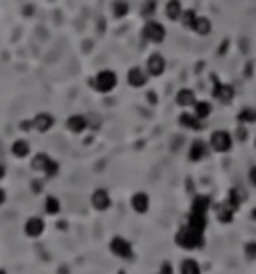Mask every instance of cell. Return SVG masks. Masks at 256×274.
<instances>
[{
  "label": "cell",
  "mask_w": 256,
  "mask_h": 274,
  "mask_svg": "<svg viewBox=\"0 0 256 274\" xmlns=\"http://www.w3.org/2000/svg\"><path fill=\"white\" fill-rule=\"evenodd\" d=\"M174 242L184 250H198V248L204 246V232H198V230H194V228H190L186 224L176 232Z\"/></svg>",
  "instance_id": "6da1fadb"
},
{
  "label": "cell",
  "mask_w": 256,
  "mask_h": 274,
  "mask_svg": "<svg viewBox=\"0 0 256 274\" xmlns=\"http://www.w3.org/2000/svg\"><path fill=\"white\" fill-rule=\"evenodd\" d=\"M116 84H118V76L114 70H100V72L94 76V80H92V86H94V90L100 92V94H108L116 88Z\"/></svg>",
  "instance_id": "7a4b0ae2"
},
{
  "label": "cell",
  "mask_w": 256,
  "mask_h": 274,
  "mask_svg": "<svg viewBox=\"0 0 256 274\" xmlns=\"http://www.w3.org/2000/svg\"><path fill=\"white\" fill-rule=\"evenodd\" d=\"M142 38L147 42H152V44H160L166 38V28L156 20H148L144 28H142Z\"/></svg>",
  "instance_id": "3957f363"
},
{
  "label": "cell",
  "mask_w": 256,
  "mask_h": 274,
  "mask_svg": "<svg viewBox=\"0 0 256 274\" xmlns=\"http://www.w3.org/2000/svg\"><path fill=\"white\" fill-rule=\"evenodd\" d=\"M232 134L226 132V130H214L210 134V148L216 150V152H230L232 148Z\"/></svg>",
  "instance_id": "277c9868"
},
{
  "label": "cell",
  "mask_w": 256,
  "mask_h": 274,
  "mask_svg": "<svg viewBox=\"0 0 256 274\" xmlns=\"http://www.w3.org/2000/svg\"><path fill=\"white\" fill-rule=\"evenodd\" d=\"M110 252L114 256H118V258H122V260H132L134 258L132 244L122 236H114L110 240Z\"/></svg>",
  "instance_id": "5b68a950"
},
{
  "label": "cell",
  "mask_w": 256,
  "mask_h": 274,
  "mask_svg": "<svg viewBox=\"0 0 256 274\" xmlns=\"http://www.w3.org/2000/svg\"><path fill=\"white\" fill-rule=\"evenodd\" d=\"M212 82H214V88H212L214 98L222 104H230L234 100V88L230 84H222L216 76H212Z\"/></svg>",
  "instance_id": "8992f818"
},
{
  "label": "cell",
  "mask_w": 256,
  "mask_h": 274,
  "mask_svg": "<svg viewBox=\"0 0 256 274\" xmlns=\"http://www.w3.org/2000/svg\"><path fill=\"white\" fill-rule=\"evenodd\" d=\"M90 204L94 210H98V212H106L110 206H112V198H110L108 190H104V188H96L90 196Z\"/></svg>",
  "instance_id": "52a82bcc"
},
{
  "label": "cell",
  "mask_w": 256,
  "mask_h": 274,
  "mask_svg": "<svg viewBox=\"0 0 256 274\" xmlns=\"http://www.w3.org/2000/svg\"><path fill=\"white\" fill-rule=\"evenodd\" d=\"M46 230V222L40 216H30L24 222V234L28 238H40Z\"/></svg>",
  "instance_id": "ba28073f"
},
{
  "label": "cell",
  "mask_w": 256,
  "mask_h": 274,
  "mask_svg": "<svg viewBox=\"0 0 256 274\" xmlns=\"http://www.w3.org/2000/svg\"><path fill=\"white\" fill-rule=\"evenodd\" d=\"M147 72L150 76H162L166 72V60L162 54L154 52V54L148 56V62H147Z\"/></svg>",
  "instance_id": "9c48e42d"
},
{
  "label": "cell",
  "mask_w": 256,
  "mask_h": 274,
  "mask_svg": "<svg viewBox=\"0 0 256 274\" xmlns=\"http://www.w3.org/2000/svg\"><path fill=\"white\" fill-rule=\"evenodd\" d=\"M52 126H54V116L48 114V112H38L36 116L32 118V130H36L40 134L52 130Z\"/></svg>",
  "instance_id": "30bf717a"
},
{
  "label": "cell",
  "mask_w": 256,
  "mask_h": 274,
  "mask_svg": "<svg viewBox=\"0 0 256 274\" xmlns=\"http://www.w3.org/2000/svg\"><path fill=\"white\" fill-rule=\"evenodd\" d=\"M208 156V144L204 140H194L188 148V160L190 162H200Z\"/></svg>",
  "instance_id": "8fae6325"
},
{
  "label": "cell",
  "mask_w": 256,
  "mask_h": 274,
  "mask_svg": "<svg viewBox=\"0 0 256 274\" xmlns=\"http://www.w3.org/2000/svg\"><path fill=\"white\" fill-rule=\"evenodd\" d=\"M216 218L222 222V224H230L232 220H234V212H236V208L230 204L228 200L220 202V204H216Z\"/></svg>",
  "instance_id": "7c38bea8"
},
{
  "label": "cell",
  "mask_w": 256,
  "mask_h": 274,
  "mask_svg": "<svg viewBox=\"0 0 256 274\" xmlns=\"http://www.w3.org/2000/svg\"><path fill=\"white\" fill-rule=\"evenodd\" d=\"M66 128L72 132V134H82L86 128H88V118L82 116V114H72L66 118Z\"/></svg>",
  "instance_id": "4fadbf2b"
},
{
  "label": "cell",
  "mask_w": 256,
  "mask_h": 274,
  "mask_svg": "<svg viewBox=\"0 0 256 274\" xmlns=\"http://www.w3.org/2000/svg\"><path fill=\"white\" fill-rule=\"evenodd\" d=\"M130 204H132V210H134V212L147 214L148 208H150V196H148L147 192H136V194H132Z\"/></svg>",
  "instance_id": "5bb4252c"
},
{
  "label": "cell",
  "mask_w": 256,
  "mask_h": 274,
  "mask_svg": "<svg viewBox=\"0 0 256 274\" xmlns=\"http://www.w3.org/2000/svg\"><path fill=\"white\" fill-rule=\"evenodd\" d=\"M147 80H148L147 72H144L142 68H138V66L130 68L126 74V82L132 86V88H142V86L147 84Z\"/></svg>",
  "instance_id": "9a60e30c"
},
{
  "label": "cell",
  "mask_w": 256,
  "mask_h": 274,
  "mask_svg": "<svg viewBox=\"0 0 256 274\" xmlns=\"http://www.w3.org/2000/svg\"><path fill=\"white\" fill-rule=\"evenodd\" d=\"M30 152H32V148H30V142L28 140H24V138H19V140H14L12 142V147H10V154L14 156V158H28L30 156Z\"/></svg>",
  "instance_id": "2e32d148"
},
{
  "label": "cell",
  "mask_w": 256,
  "mask_h": 274,
  "mask_svg": "<svg viewBox=\"0 0 256 274\" xmlns=\"http://www.w3.org/2000/svg\"><path fill=\"white\" fill-rule=\"evenodd\" d=\"M210 206H212V200H210V196H206V194H198V196H194V198H192V204H190V212L208 214Z\"/></svg>",
  "instance_id": "e0dca14e"
},
{
  "label": "cell",
  "mask_w": 256,
  "mask_h": 274,
  "mask_svg": "<svg viewBox=\"0 0 256 274\" xmlns=\"http://www.w3.org/2000/svg\"><path fill=\"white\" fill-rule=\"evenodd\" d=\"M178 122H180V126L182 128H188V130H202V120L192 112H182L180 116H178Z\"/></svg>",
  "instance_id": "ac0fdd59"
},
{
  "label": "cell",
  "mask_w": 256,
  "mask_h": 274,
  "mask_svg": "<svg viewBox=\"0 0 256 274\" xmlns=\"http://www.w3.org/2000/svg\"><path fill=\"white\" fill-rule=\"evenodd\" d=\"M164 12H166V19L172 20V22L180 20V16H182V12H184L182 2H180V0H168L164 6Z\"/></svg>",
  "instance_id": "d6986e66"
},
{
  "label": "cell",
  "mask_w": 256,
  "mask_h": 274,
  "mask_svg": "<svg viewBox=\"0 0 256 274\" xmlns=\"http://www.w3.org/2000/svg\"><path fill=\"white\" fill-rule=\"evenodd\" d=\"M190 228L204 232L206 230V224H208V214H198V212H190L188 214V222H186Z\"/></svg>",
  "instance_id": "ffe728a7"
},
{
  "label": "cell",
  "mask_w": 256,
  "mask_h": 274,
  "mask_svg": "<svg viewBox=\"0 0 256 274\" xmlns=\"http://www.w3.org/2000/svg\"><path fill=\"white\" fill-rule=\"evenodd\" d=\"M194 102H196V94H194V90H190V88L178 90V94H176V104H178V106H182V108H186V106H194Z\"/></svg>",
  "instance_id": "44dd1931"
},
{
  "label": "cell",
  "mask_w": 256,
  "mask_h": 274,
  "mask_svg": "<svg viewBox=\"0 0 256 274\" xmlns=\"http://www.w3.org/2000/svg\"><path fill=\"white\" fill-rule=\"evenodd\" d=\"M48 162H50V156L46 152H38V154L32 156V160H30V168L34 172H44V168H46Z\"/></svg>",
  "instance_id": "7402d4cb"
},
{
  "label": "cell",
  "mask_w": 256,
  "mask_h": 274,
  "mask_svg": "<svg viewBox=\"0 0 256 274\" xmlns=\"http://www.w3.org/2000/svg\"><path fill=\"white\" fill-rule=\"evenodd\" d=\"M60 208H62V204H60V200H58L56 196H46V198H44V212H46L48 216L60 214Z\"/></svg>",
  "instance_id": "603a6c76"
},
{
  "label": "cell",
  "mask_w": 256,
  "mask_h": 274,
  "mask_svg": "<svg viewBox=\"0 0 256 274\" xmlns=\"http://www.w3.org/2000/svg\"><path fill=\"white\" fill-rule=\"evenodd\" d=\"M210 30H212V22L206 19V16H198L194 28H192V32H196L200 36H206V34H210Z\"/></svg>",
  "instance_id": "cb8c5ba5"
},
{
  "label": "cell",
  "mask_w": 256,
  "mask_h": 274,
  "mask_svg": "<svg viewBox=\"0 0 256 274\" xmlns=\"http://www.w3.org/2000/svg\"><path fill=\"white\" fill-rule=\"evenodd\" d=\"M192 108H194V114H196L200 120L208 118V116L212 114V106H210V102H206V100H196Z\"/></svg>",
  "instance_id": "d4e9b609"
},
{
  "label": "cell",
  "mask_w": 256,
  "mask_h": 274,
  "mask_svg": "<svg viewBox=\"0 0 256 274\" xmlns=\"http://www.w3.org/2000/svg\"><path fill=\"white\" fill-rule=\"evenodd\" d=\"M226 200L230 202L234 208H240L242 206V202L246 200V192L244 190H240V188H230V192H228V198Z\"/></svg>",
  "instance_id": "484cf974"
},
{
  "label": "cell",
  "mask_w": 256,
  "mask_h": 274,
  "mask_svg": "<svg viewBox=\"0 0 256 274\" xmlns=\"http://www.w3.org/2000/svg\"><path fill=\"white\" fill-rule=\"evenodd\" d=\"M238 124H254L256 122V110L254 108H242L236 116Z\"/></svg>",
  "instance_id": "4316f807"
},
{
  "label": "cell",
  "mask_w": 256,
  "mask_h": 274,
  "mask_svg": "<svg viewBox=\"0 0 256 274\" xmlns=\"http://www.w3.org/2000/svg\"><path fill=\"white\" fill-rule=\"evenodd\" d=\"M196 19H198L196 10H184L182 16H180V22H182V26L186 28V30H192L194 24H196Z\"/></svg>",
  "instance_id": "83f0119b"
},
{
  "label": "cell",
  "mask_w": 256,
  "mask_h": 274,
  "mask_svg": "<svg viewBox=\"0 0 256 274\" xmlns=\"http://www.w3.org/2000/svg\"><path fill=\"white\" fill-rule=\"evenodd\" d=\"M180 274H200V266H198V262H196V260H192V258L182 260V264H180Z\"/></svg>",
  "instance_id": "f1b7e54d"
},
{
  "label": "cell",
  "mask_w": 256,
  "mask_h": 274,
  "mask_svg": "<svg viewBox=\"0 0 256 274\" xmlns=\"http://www.w3.org/2000/svg\"><path fill=\"white\" fill-rule=\"evenodd\" d=\"M128 2L124 0H114V4H112V14L116 16V19H124L128 14Z\"/></svg>",
  "instance_id": "f546056e"
},
{
  "label": "cell",
  "mask_w": 256,
  "mask_h": 274,
  "mask_svg": "<svg viewBox=\"0 0 256 274\" xmlns=\"http://www.w3.org/2000/svg\"><path fill=\"white\" fill-rule=\"evenodd\" d=\"M58 172H60V165L56 162L54 158H50V162L46 165V168H44L42 174H44L46 178H54V176H58Z\"/></svg>",
  "instance_id": "4dcf8cb0"
},
{
  "label": "cell",
  "mask_w": 256,
  "mask_h": 274,
  "mask_svg": "<svg viewBox=\"0 0 256 274\" xmlns=\"http://www.w3.org/2000/svg\"><path fill=\"white\" fill-rule=\"evenodd\" d=\"M244 256H246V260H256V242L244 244Z\"/></svg>",
  "instance_id": "1f68e13d"
},
{
  "label": "cell",
  "mask_w": 256,
  "mask_h": 274,
  "mask_svg": "<svg viewBox=\"0 0 256 274\" xmlns=\"http://www.w3.org/2000/svg\"><path fill=\"white\" fill-rule=\"evenodd\" d=\"M154 10H156V2H154V0H147V2L142 4V14L152 16V14H154Z\"/></svg>",
  "instance_id": "d6a6232c"
},
{
  "label": "cell",
  "mask_w": 256,
  "mask_h": 274,
  "mask_svg": "<svg viewBox=\"0 0 256 274\" xmlns=\"http://www.w3.org/2000/svg\"><path fill=\"white\" fill-rule=\"evenodd\" d=\"M30 188H32V192H34V194H40V192L44 190V182L36 178V180H32V182H30Z\"/></svg>",
  "instance_id": "836d02e7"
},
{
  "label": "cell",
  "mask_w": 256,
  "mask_h": 274,
  "mask_svg": "<svg viewBox=\"0 0 256 274\" xmlns=\"http://www.w3.org/2000/svg\"><path fill=\"white\" fill-rule=\"evenodd\" d=\"M236 138L240 140V142H244V140H246V128H244V124H238V128H236Z\"/></svg>",
  "instance_id": "e575fe53"
},
{
  "label": "cell",
  "mask_w": 256,
  "mask_h": 274,
  "mask_svg": "<svg viewBox=\"0 0 256 274\" xmlns=\"http://www.w3.org/2000/svg\"><path fill=\"white\" fill-rule=\"evenodd\" d=\"M19 128L22 130V132H28V130H32V118H30V120H20Z\"/></svg>",
  "instance_id": "d590c367"
},
{
  "label": "cell",
  "mask_w": 256,
  "mask_h": 274,
  "mask_svg": "<svg viewBox=\"0 0 256 274\" xmlns=\"http://www.w3.org/2000/svg\"><path fill=\"white\" fill-rule=\"evenodd\" d=\"M158 274H174L172 272V266H170V262H162V266H160V272Z\"/></svg>",
  "instance_id": "8d00e7d4"
},
{
  "label": "cell",
  "mask_w": 256,
  "mask_h": 274,
  "mask_svg": "<svg viewBox=\"0 0 256 274\" xmlns=\"http://www.w3.org/2000/svg\"><path fill=\"white\" fill-rule=\"evenodd\" d=\"M248 180H250V184L256 188V166L250 168V172H248Z\"/></svg>",
  "instance_id": "74e56055"
},
{
  "label": "cell",
  "mask_w": 256,
  "mask_h": 274,
  "mask_svg": "<svg viewBox=\"0 0 256 274\" xmlns=\"http://www.w3.org/2000/svg\"><path fill=\"white\" fill-rule=\"evenodd\" d=\"M6 178V166L0 162V180H4Z\"/></svg>",
  "instance_id": "f35d334b"
},
{
  "label": "cell",
  "mask_w": 256,
  "mask_h": 274,
  "mask_svg": "<svg viewBox=\"0 0 256 274\" xmlns=\"http://www.w3.org/2000/svg\"><path fill=\"white\" fill-rule=\"evenodd\" d=\"M6 202V190L4 188H0V206Z\"/></svg>",
  "instance_id": "ab89813d"
},
{
  "label": "cell",
  "mask_w": 256,
  "mask_h": 274,
  "mask_svg": "<svg viewBox=\"0 0 256 274\" xmlns=\"http://www.w3.org/2000/svg\"><path fill=\"white\" fill-rule=\"evenodd\" d=\"M250 218L256 220V208H252V212H250Z\"/></svg>",
  "instance_id": "60d3db41"
},
{
  "label": "cell",
  "mask_w": 256,
  "mask_h": 274,
  "mask_svg": "<svg viewBox=\"0 0 256 274\" xmlns=\"http://www.w3.org/2000/svg\"><path fill=\"white\" fill-rule=\"evenodd\" d=\"M0 274H8V272H6V270H4V268H0Z\"/></svg>",
  "instance_id": "b9f144b4"
},
{
  "label": "cell",
  "mask_w": 256,
  "mask_h": 274,
  "mask_svg": "<svg viewBox=\"0 0 256 274\" xmlns=\"http://www.w3.org/2000/svg\"><path fill=\"white\" fill-rule=\"evenodd\" d=\"M118 274H126V272H124V270H120V272H118Z\"/></svg>",
  "instance_id": "7bdbcfd3"
},
{
  "label": "cell",
  "mask_w": 256,
  "mask_h": 274,
  "mask_svg": "<svg viewBox=\"0 0 256 274\" xmlns=\"http://www.w3.org/2000/svg\"><path fill=\"white\" fill-rule=\"evenodd\" d=\"M254 148H256V140H254Z\"/></svg>",
  "instance_id": "ee69618b"
}]
</instances>
